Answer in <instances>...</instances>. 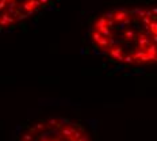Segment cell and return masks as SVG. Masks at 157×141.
Masks as SVG:
<instances>
[{
  "mask_svg": "<svg viewBox=\"0 0 157 141\" xmlns=\"http://www.w3.org/2000/svg\"><path fill=\"white\" fill-rule=\"evenodd\" d=\"M92 46L110 61L126 67L157 64V5L116 7L95 18L89 27Z\"/></svg>",
  "mask_w": 157,
  "mask_h": 141,
  "instance_id": "cell-1",
  "label": "cell"
},
{
  "mask_svg": "<svg viewBox=\"0 0 157 141\" xmlns=\"http://www.w3.org/2000/svg\"><path fill=\"white\" fill-rule=\"evenodd\" d=\"M15 141H94L78 121L65 117H46L22 128Z\"/></svg>",
  "mask_w": 157,
  "mask_h": 141,
  "instance_id": "cell-2",
  "label": "cell"
},
{
  "mask_svg": "<svg viewBox=\"0 0 157 141\" xmlns=\"http://www.w3.org/2000/svg\"><path fill=\"white\" fill-rule=\"evenodd\" d=\"M53 0H0V31L37 15Z\"/></svg>",
  "mask_w": 157,
  "mask_h": 141,
  "instance_id": "cell-3",
  "label": "cell"
}]
</instances>
